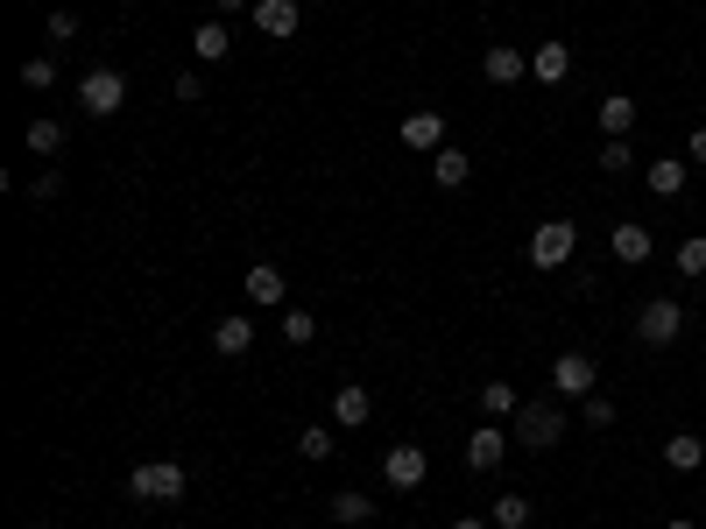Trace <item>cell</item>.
Segmentation results:
<instances>
[{
  "label": "cell",
  "instance_id": "obj_20",
  "mask_svg": "<svg viewBox=\"0 0 706 529\" xmlns=\"http://www.w3.org/2000/svg\"><path fill=\"white\" fill-rule=\"evenodd\" d=\"M191 50H199V64H219V57L234 50L227 22H199V28H191Z\"/></svg>",
  "mask_w": 706,
  "mask_h": 529
},
{
  "label": "cell",
  "instance_id": "obj_6",
  "mask_svg": "<svg viewBox=\"0 0 706 529\" xmlns=\"http://www.w3.org/2000/svg\"><path fill=\"white\" fill-rule=\"evenodd\" d=\"M685 332V304L679 297H657V304H643V317H636V339L643 346H671Z\"/></svg>",
  "mask_w": 706,
  "mask_h": 529
},
{
  "label": "cell",
  "instance_id": "obj_29",
  "mask_svg": "<svg viewBox=\"0 0 706 529\" xmlns=\"http://www.w3.org/2000/svg\"><path fill=\"white\" fill-rule=\"evenodd\" d=\"M283 339H290V346H311V339H319V317H311V311H283Z\"/></svg>",
  "mask_w": 706,
  "mask_h": 529
},
{
  "label": "cell",
  "instance_id": "obj_28",
  "mask_svg": "<svg viewBox=\"0 0 706 529\" xmlns=\"http://www.w3.org/2000/svg\"><path fill=\"white\" fill-rule=\"evenodd\" d=\"M679 276H706V233H693V240H679Z\"/></svg>",
  "mask_w": 706,
  "mask_h": 529
},
{
  "label": "cell",
  "instance_id": "obj_33",
  "mask_svg": "<svg viewBox=\"0 0 706 529\" xmlns=\"http://www.w3.org/2000/svg\"><path fill=\"white\" fill-rule=\"evenodd\" d=\"M71 36H79V14L57 8V14H50V43H71Z\"/></svg>",
  "mask_w": 706,
  "mask_h": 529
},
{
  "label": "cell",
  "instance_id": "obj_5",
  "mask_svg": "<svg viewBox=\"0 0 706 529\" xmlns=\"http://www.w3.org/2000/svg\"><path fill=\"white\" fill-rule=\"evenodd\" d=\"M594 382H600L594 353H559V360H551V396H573V402H587V396H594Z\"/></svg>",
  "mask_w": 706,
  "mask_h": 529
},
{
  "label": "cell",
  "instance_id": "obj_10",
  "mask_svg": "<svg viewBox=\"0 0 706 529\" xmlns=\"http://www.w3.org/2000/svg\"><path fill=\"white\" fill-rule=\"evenodd\" d=\"M650 248H657V240H650V226H643V219H622V226H614V233H608V254H614V262H622V268L650 262Z\"/></svg>",
  "mask_w": 706,
  "mask_h": 529
},
{
  "label": "cell",
  "instance_id": "obj_1",
  "mask_svg": "<svg viewBox=\"0 0 706 529\" xmlns=\"http://www.w3.org/2000/svg\"><path fill=\"white\" fill-rule=\"evenodd\" d=\"M508 423H516V445H530V452H551V445L565 437V410H559L551 396H530Z\"/></svg>",
  "mask_w": 706,
  "mask_h": 529
},
{
  "label": "cell",
  "instance_id": "obj_26",
  "mask_svg": "<svg viewBox=\"0 0 706 529\" xmlns=\"http://www.w3.org/2000/svg\"><path fill=\"white\" fill-rule=\"evenodd\" d=\"M368 516H374V494H333V522L354 529V522H368Z\"/></svg>",
  "mask_w": 706,
  "mask_h": 529
},
{
  "label": "cell",
  "instance_id": "obj_14",
  "mask_svg": "<svg viewBox=\"0 0 706 529\" xmlns=\"http://www.w3.org/2000/svg\"><path fill=\"white\" fill-rule=\"evenodd\" d=\"M665 466H671V473H699V466H706V437L671 431V437H665Z\"/></svg>",
  "mask_w": 706,
  "mask_h": 529
},
{
  "label": "cell",
  "instance_id": "obj_21",
  "mask_svg": "<svg viewBox=\"0 0 706 529\" xmlns=\"http://www.w3.org/2000/svg\"><path fill=\"white\" fill-rule=\"evenodd\" d=\"M594 120H600V134H629L636 128V99H622V93H608L594 106Z\"/></svg>",
  "mask_w": 706,
  "mask_h": 529
},
{
  "label": "cell",
  "instance_id": "obj_25",
  "mask_svg": "<svg viewBox=\"0 0 706 529\" xmlns=\"http://www.w3.org/2000/svg\"><path fill=\"white\" fill-rule=\"evenodd\" d=\"M494 529H530V502L523 494H494Z\"/></svg>",
  "mask_w": 706,
  "mask_h": 529
},
{
  "label": "cell",
  "instance_id": "obj_3",
  "mask_svg": "<svg viewBox=\"0 0 706 529\" xmlns=\"http://www.w3.org/2000/svg\"><path fill=\"white\" fill-rule=\"evenodd\" d=\"M573 248H579V226L573 219H545L530 233V268H565V262H573Z\"/></svg>",
  "mask_w": 706,
  "mask_h": 529
},
{
  "label": "cell",
  "instance_id": "obj_12",
  "mask_svg": "<svg viewBox=\"0 0 706 529\" xmlns=\"http://www.w3.org/2000/svg\"><path fill=\"white\" fill-rule=\"evenodd\" d=\"M530 79L537 85H565L573 79V50H565V43H537L530 50Z\"/></svg>",
  "mask_w": 706,
  "mask_h": 529
},
{
  "label": "cell",
  "instance_id": "obj_4",
  "mask_svg": "<svg viewBox=\"0 0 706 529\" xmlns=\"http://www.w3.org/2000/svg\"><path fill=\"white\" fill-rule=\"evenodd\" d=\"M79 106L93 120H113L120 106H128V79L120 71H85V85H79Z\"/></svg>",
  "mask_w": 706,
  "mask_h": 529
},
{
  "label": "cell",
  "instance_id": "obj_34",
  "mask_svg": "<svg viewBox=\"0 0 706 529\" xmlns=\"http://www.w3.org/2000/svg\"><path fill=\"white\" fill-rule=\"evenodd\" d=\"M685 163H706V128H693V142H685Z\"/></svg>",
  "mask_w": 706,
  "mask_h": 529
},
{
  "label": "cell",
  "instance_id": "obj_11",
  "mask_svg": "<svg viewBox=\"0 0 706 529\" xmlns=\"http://www.w3.org/2000/svg\"><path fill=\"white\" fill-rule=\"evenodd\" d=\"M480 71H488V85H523L530 79V57H523L516 43H494V50L480 57Z\"/></svg>",
  "mask_w": 706,
  "mask_h": 529
},
{
  "label": "cell",
  "instance_id": "obj_24",
  "mask_svg": "<svg viewBox=\"0 0 706 529\" xmlns=\"http://www.w3.org/2000/svg\"><path fill=\"white\" fill-rule=\"evenodd\" d=\"M600 170H608V177L636 170V148H629V134H608V142H600Z\"/></svg>",
  "mask_w": 706,
  "mask_h": 529
},
{
  "label": "cell",
  "instance_id": "obj_8",
  "mask_svg": "<svg viewBox=\"0 0 706 529\" xmlns=\"http://www.w3.org/2000/svg\"><path fill=\"white\" fill-rule=\"evenodd\" d=\"M508 445H516V431H502V423L488 417V423L467 437V466H474V473H494V466L508 459Z\"/></svg>",
  "mask_w": 706,
  "mask_h": 529
},
{
  "label": "cell",
  "instance_id": "obj_32",
  "mask_svg": "<svg viewBox=\"0 0 706 529\" xmlns=\"http://www.w3.org/2000/svg\"><path fill=\"white\" fill-rule=\"evenodd\" d=\"M57 191H64V177H57V170H43V177H36V184H28V199H36V205H50V199H57Z\"/></svg>",
  "mask_w": 706,
  "mask_h": 529
},
{
  "label": "cell",
  "instance_id": "obj_17",
  "mask_svg": "<svg viewBox=\"0 0 706 529\" xmlns=\"http://www.w3.org/2000/svg\"><path fill=\"white\" fill-rule=\"evenodd\" d=\"M643 184H650L657 199H685V156H657L650 170H643Z\"/></svg>",
  "mask_w": 706,
  "mask_h": 529
},
{
  "label": "cell",
  "instance_id": "obj_16",
  "mask_svg": "<svg viewBox=\"0 0 706 529\" xmlns=\"http://www.w3.org/2000/svg\"><path fill=\"white\" fill-rule=\"evenodd\" d=\"M283 297H290V282H283V268H276V262L248 268V304H268V311H276Z\"/></svg>",
  "mask_w": 706,
  "mask_h": 529
},
{
  "label": "cell",
  "instance_id": "obj_19",
  "mask_svg": "<svg viewBox=\"0 0 706 529\" xmlns=\"http://www.w3.org/2000/svg\"><path fill=\"white\" fill-rule=\"evenodd\" d=\"M22 142H28V156H57V148H64V120L36 113V120L22 128Z\"/></svg>",
  "mask_w": 706,
  "mask_h": 529
},
{
  "label": "cell",
  "instance_id": "obj_30",
  "mask_svg": "<svg viewBox=\"0 0 706 529\" xmlns=\"http://www.w3.org/2000/svg\"><path fill=\"white\" fill-rule=\"evenodd\" d=\"M22 85H28V93H50V85H57V64H50V57H28V64H22Z\"/></svg>",
  "mask_w": 706,
  "mask_h": 529
},
{
  "label": "cell",
  "instance_id": "obj_2",
  "mask_svg": "<svg viewBox=\"0 0 706 529\" xmlns=\"http://www.w3.org/2000/svg\"><path fill=\"white\" fill-rule=\"evenodd\" d=\"M128 494H134V502H156V508L184 502V466H170V459L134 466V473H128Z\"/></svg>",
  "mask_w": 706,
  "mask_h": 529
},
{
  "label": "cell",
  "instance_id": "obj_15",
  "mask_svg": "<svg viewBox=\"0 0 706 529\" xmlns=\"http://www.w3.org/2000/svg\"><path fill=\"white\" fill-rule=\"evenodd\" d=\"M248 346H254V317H219L213 325V353L219 360H240Z\"/></svg>",
  "mask_w": 706,
  "mask_h": 529
},
{
  "label": "cell",
  "instance_id": "obj_35",
  "mask_svg": "<svg viewBox=\"0 0 706 529\" xmlns=\"http://www.w3.org/2000/svg\"><path fill=\"white\" fill-rule=\"evenodd\" d=\"M453 529H494V522H480V516H459V522H453Z\"/></svg>",
  "mask_w": 706,
  "mask_h": 529
},
{
  "label": "cell",
  "instance_id": "obj_37",
  "mask_svg": "<svg viewBox=\"0 0 706 529\" xmlns=\"http://www.w3.org/2000/svg\"><path fill=\"white\" fill-rule=\"evenodd\" d=\"M665 529H693V522H685V516H679V522H665Z\"/></svg>",
  "mask_w": 706,
  "mask_h": 529
},
{
  "label": "cell",
  "instance_id": "obj_9",
  "mask_svg": "<svg viewBox=\"0 0 706 529\" xmlns=\"http://www.w3.org/2000/svg\"><path fill=\"white\" fill-rule=\"evenodd\" d=\"M254 28H262L268 43H290L297 36V22H304V8H297V0H254Z\"/></svg>",
  "mask_w": 706,
  "mask_h": 529
},
{
  "label": "cell",
  "instance_id": "obj_7",
  "mask_svg": "<svg viewBox=\"0 0 706 529\" xmlns=\"http://www.w3.org/2000/svg\"><path fill=\"white\" fill-rule=\"evenodd\" d=\"M424 473H431V459H424V445H410V437L382 452V480H388V488L410 494V488H424Z\"/></svg>",
  "mask_w": 706,
  "mask_h": 529
},
{
  "label": "cell",
  "instance_id": "obj_31",
  "mask_svg": "<svg viewBox=\"0 0 706 529\" xmlns=\"http://www.w3.org/2000/svg\"><path fill=\"white\" fill-rule=\"evenodd\" d=\"M579 410H587V423H600V431H608V423H614V396H600V388H594Z\"/></svg>",
  "mask_w": 706,
  "mask_h": 529
},
{
  "label": "cell",
  "instance_id": "obj_13",
  "mask_svg": "<svg viewBox=\"0 0 706 529\" xmlns=\"http://www.w3.org/2000/svg\"><path fill=\"white\" fill-rule=\"evenodd\" d=\"M403 148H445V113H431V106L403 113Z\"/></svg>",
  "mask_w": 706,
  "mask_h": 529
},
{
  "label": "cell",
  "instance_id": "obj_18",
  "mask_svg": "<svg viewBox=\"0 0 706 529\" xmlns=\"http://www.w3.org/2000/svg\"><path fill=\"white\" fill-rule=\"evenodd\" d=\"M368 417H374V396H368L360 382H347V388L333 396V423H347V431H360Z\"/></svg>",
  "mask_w": 706,
  "mask_h": 529
},
{
  "label": "cell",
  "instance_id": "obj_22",
  "mask_svg": "<svg viewBox=\"0 0 706 529\" xmlns=\"http://www.w3.org/2000/svg\"><path fill=\"white\" fill-rule=\"evenodd\" d=\"M431 177H439V191H459L474 177V156H459V148H439L431 156Z\"/></svg>",
  "mask_w": 706,
  "mask_h": 529
},
{
  "label": "cell",
  "instance_id": "obj_36",
  "mask_svg": "<svg viewBox=\"0 0 706 529\" xmlns=\"http://www.w3.org/2000/svg\"><path fill=\"white\" fill-rule=\"evenodd\" d=\"M219 8H254V0H219Z\"/></svg>",
  "mask_w": 706,
  "mask_h": 529
},
{
  "label": "cell",
  "instance_id": "obj_23",
  "mask_svg": "<svg viewBox=\"0 0 706 529\" xmlns=\"http://www.w3.org/2000/svg\"><path fill=\"white\" fill-rule=\"evenodd\" d=\"M480 410H488L494 423H502V417H516V410H523V396H516L508 382H480Z\"/></svg>",
  "mask_w": 706,
  "mask_h": 529
},
{
  "label": "cell",
  "instance_id": "obj_38",
  "mask_svg": "<svg viewBox=\"0 0 706 529\" xmlns=\"http://www.w3.org/2000/svg\"><path fill=\"white\" fill-rule=\"evenodd\" d=\"M28 529H50V522H28Z\"/></svg>",
  "mask_w": 706,
  "mask_h": 529
},
{
  "label": "cell",
  "instance_id": "obj_27",
  "mask_svg": "<svg viewBox=\"0 0 706 529\" xmlns=\"http://www.w3.org/2000/svg\"><path fill=\"white\" fill-rule=\"evenodd\" d=\"M333 445L339 437L325 431V423H304V431H297V452H304V459H333Z\"/></svg>",
  "mask_w": 706,
  "mask_h": 529
}]
</instances>
